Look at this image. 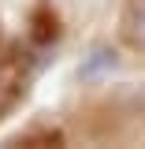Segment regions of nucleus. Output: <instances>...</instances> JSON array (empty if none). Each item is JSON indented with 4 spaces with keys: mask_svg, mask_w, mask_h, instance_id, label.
Instances as JSON below:
<instances>
[{
    "mask_svg": "<svg viewBox=\"0 0 145 149\" xmlns=\"http://www.w3.org/2000/svg\"><path fill=\"white\" fill-rule=\"evenodd\" d=\"M119 67V52L112 49V45H93L89 56H82V63H78V78L82 82H97V78H104Z\"/></svg>",
    "mask_w": 145,
    "mask_h": 149,
    "instance_id": "obj_1",
    "label": "nucleus"
},
{
    "mask_svg": "<svg viewBox=\"0 0 145 149\" xmlns=\"http://www.w3.org/2000/svg\"><path fill=\"white\" fill-rule=\"evenodd\" d=\"M123 22H127L130 41L145 49V0H130V4H127V19H123Z\"/></svg>",
    "mask_w": 145,
    "mask_h": 149,
    "instance_id": "obj_2",
    "label": "nucleus"
},
{
    "mask_svg": "<svg viewBox=\"0 0 145 149\" xmlns=\"http://www.w3.org/2000/svg\"><path fill=\"white\" fill-rule=\"evenodd\" d=\"M4 86H8V71L0 67V93H4Z\"/></svg>",
    "mask_w": 145,
    "mask_h": 149,
    "instance_id": "obj_3",
    "label": "nucleus"
}]
</instances>
